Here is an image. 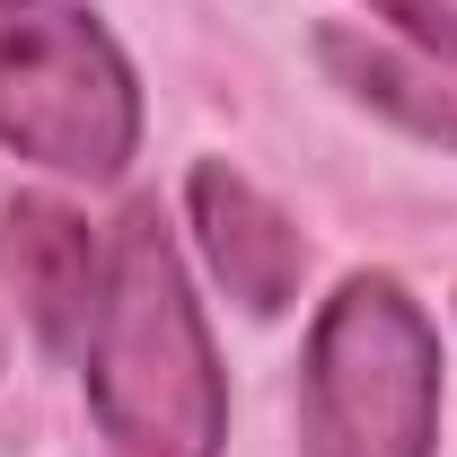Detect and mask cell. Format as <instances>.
Instances as JSON below:
<instances>
[{
  "label": "cell",
  "mask_w": 457,
  "mask_h": 457,
  "mask_svg": "<svg viewBox=\"0 0 457 457\" xmlns=\"http://www.w3.org/2000/svg\"><path fill=\"white\" fill-rule=\"evenodd\" d=\"M88 404L114 457H220L228 387L212 326L194 308L185 255L159 212H132L106 246V290L88 317Z\"/></svg>",
  "instance_id": "1"
},
{
  "label": "cell",
  "mask_w": 457,
  "mask_h": 457,
  "mask_svg": "<svg viewBox=\"0 0 457 457\" xmlns=\"http://www.w3.org/2000/svg\"><path fill=\"white\" fill-rule=\"evenodd\" d=\"M440 335L396 273H352L308 326L299 457H431Z\"/></svg>",
  "instance_id": "2"
},
{
  "label": "cell",
  "mask_w": 457,
  "mask_h": 457,
  "mask_svg": "<svg viewBox=\"0 0 457 457\" xmlns=\"http://www.w3.org/2000/svg\"><path fill=\"white\" fill-rule=\"evenodd\" d=\"M141 141V79L88 0H0V150L106 185Z\"/></svg>",
  "instance_id": "3"
},
{
  "label": "cell",
  "mask_w": 457,
  "mask_h": 457,
  "mask_svg": "<svg viewBox=\"0 0 457 457\" xmlns=\"http://www.w3.org/2000/svg\"><path fill=\"white\" fill-rule=\"evenodd\" d=\"M185 220H194L203 264L220 273V290L246 317H282L290 290H299V228H290V212L264 185H246L228 159H194V176H185Z\"/></svg>",
  "instance_id": "4"
},
{
  "label": "cell",
  "mask_w": 457,
  "mask_h": 457,
  "mask_svg": "<svg viewBox=\"0 0 457 457\" xmlns=\"http://www.w3.org/2000/svg\"><path fill=\"white\" fill-rule=\"evenodd\" d=\"M0 255H9V282L27 299V326L54 352H79L88 317H97V290H106V255H97L88 220L62 212V203H9Z\"/></svg>",
  "instance_id": "5"
},
{
  "label": "cell",
  "mask_w": 457,
  "mask_h": 457,
  "mask_svg": "<svg viewBox=\"0 0 457 457\" xmlns=\"http://www.w3.org/2000/svg\"><path fill=\"white\" fill-rule=\"evenodd\" d=\"M317 62L335 71L361 106H378L387 123L457 150V79L431 71L422 54H396V45H378V36H361V27H326V36H317Z\"/></svg>",
  "instance_id": "6"
},
{
  "label": "cell",
  "mask_w": 457,
  "mask_h": 457,
  "mask_svg": "<svg viewBox=\"0 0 457 457\" xmlns=\"http://www.w3.org/2000/svg\"><path fill=\"white\" fill-rule=\"evenodd\" d=\"M378 9H387V18H404V36L422 45V62L457 79V9H449V0H378Z\"/></svg>",
  "instance_id": "7"
}]
</instances>
